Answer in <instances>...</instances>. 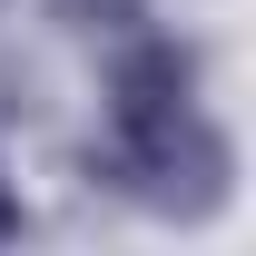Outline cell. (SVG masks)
I'll return each instance as SVG.
<instances>
[{
  "label": "cell",
  "instance_id": "obj_1",
  "mask_svg": "<svg viewBox=\"0 0 256 256\" xmlns=\"http://www.w3.org/2000/svg\"><path fill=\"white\" fill-rule=\"evenodd\" d=\"M0 226H10V207H0Z\"/></svg>",
  "mask_w": 256,
  "mask_h": 256
}]
</instances>
